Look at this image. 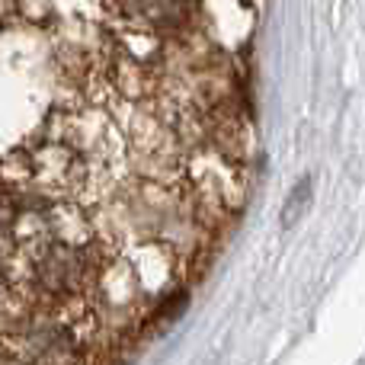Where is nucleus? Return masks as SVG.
Instances as JSON below:
<instances>
[{"mask_svg":"<svg viewBox=\"0 0 365 365\" xmlns=\"http://www.w3.org/2000/svg\"><path fill=\"white\" fill-rule=\"evenodd\" d=\"M308 199H311V180H304V182H298V186L292 189V195H289V205H285V212H282V225L285 227H292L298 218H302Z\"/></svg>","mask_w":365,"mask_h":365,"instance_id":"nucleus-1","label":"nucleus"}]
</instances>
